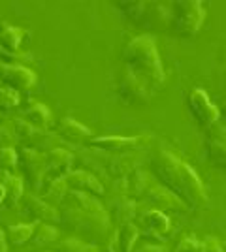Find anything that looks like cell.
Masks as SVG:
<instances>
[{"instance_id": "cell-1", "label": "cell", "mask_w": 226, "mask_h": 252, "mask_svg": "<svg viewBox=\"0 0 226 252\" xmlns=\"http://www.w3.org/2000/svg\"><path fill=\"white\" fill-rule=\"evenodd\" d=\"M61 217V226L81 241L97 247L98 243L109 239L111 219L106 207L85 192L68 190L63 203L57 207Z\"/></svg>"}, {"instance_id": "cell-2", "label": "cell", "mask_w": 226, "mask_h": 252, "mask_svg": "<svg viewBox=\"0 0 226 252\" xmlns=\"http://www.w3.org/2000/svg\"><path fill=\"white\" fill-rule=\"evenodd\" d=\"M151 173L187 207L200 209L207 203V192L202 179L198 177L193 166L170 151H159L151 158Z\"/></svg>"}, {"instance_id": "cell-3", "label": "cell", "mask_w": 226, "mask_h": 252, "mask_svg": "<svg viewBox=\"0 0 226 252\" xmlns=\"http://www.w3.org/2000/svg\"><path fill=\"white\" fill-rule=\"evenodd\" d=\"M123 57L127 61V68H130L136 75H140L145 83L149 85V89L155 93L157 89H161L164 85V70L159 51H157V43L151 36H138L132 38L125 49Z\"/></svg>"}, {"instance_id": "cell-4", "label": "cell", "mask_w": 226, "mask_h": 252, "mask_svg": "<svg viewBox=\"0 0 226 252\" xmlns=\"http://www.w3.org/2000/svg\"><path fill=\"white\" fill-rule=\"evenodd\" d=\"M129 190L136 200H141L145 205H149L151 209L162 211V213L189 209L177 196H173L170 190L164 189L161 183L153 177L151 171L136 169L129 177Z\"/></svg>"}, {"instance_id": "cell-5", "label": "cell", "mask_w": 226, "mask_h": 252, "mask_svg": "<svg viewBox=\"0 0 226 252\" xmlns=\"http://www.w3.org/2000/svg\"><path fill=\"white\" fill-rule=\"evenodd\" d=\"M205 11L198 0H179L173 2L172 29L179 36H194L204 25Z\"/></svg>"}, {"instance_id": "cell-6", "label": "cell", "mask_w": 226, "mask_h": 252, "mask_svg": "<svg viewBox=\"0 0 226 252\" xmlns=\"http://www.w3.org/2000/svg\"><path fill=\"white\" fill-rule=\"evenodd\" d=\"M19 155V160H17V166L21 168L23 177L25 181L32 187L34 192H40L47 179V168H45V157L42 153L34 151V149H27L23 147Z\"/></svg>"}, {"instance_id": "cell-7", "label": "cell", "mask_w": 226, "mask_h": 252, "mask_svg": "<svg viewBox=\"0 0 226 252\" xmlns=\"http://www.w3.org/2000/svg\"><path fill=\"white\" fill-rule=\"evenodd\" d=\"M119 93L125 98V102H129V104H147L153 96L149 85L145 83L140 75L134 74L130 68H125V72L121 74Z\"/></svg>"}, {"instance_id": "cell-8", "label": "cell", "mask_w": 226, "mask_h": 252, "mask_svg": "<svg viewBox=\"0 0 226 252\" xmlns=\"http://www.w3.org/2000/svg\"><path fill=\"white\" fill-rule=\"evenodd\" d=\"M189 107H191V113L194 115V119L204 128H211L221 119L219 107L215 104H211L207 93L202 91V89H193L191 91V94H189Z\"/></svg>"}, {"instance_id": "cell-9", "label": "cell", "mask_w": 226, "mask_h": 252, "mask_svg": "<svg viewBox=\"0 0 226 252\" xmlns=\"http://www.w3.org/2000/svg\"><path fill=\"white\" fill-rule=\"evenodd\" d=\"M0 83L17 91V93H25V91H31L36 85V74L27 66L0 64Z\"/></svg>"}, {"instance_id": "cell-10", "label": "cell", "mask_w": 226, "mask_h": 252, "mask_svg": "<svg viewBox=\"0 0 226 252\" xmlns=\"http://www.w3.org/2000/svg\"><path fill=\"white\" fill-rule=\"evenodd\" d=\"M23 211L27 213V217H31L34 222H45V224H57L61 222V217H59V209L45 203L43 200H40L38 196H32V194H25L23 196Z\"/></svg>"}, {"instance_id": "cell-11", "label": "cell", "mask_w": 226, "mask_h": 252, "mask_svg": "<svg viewBox=\"0 0 226 252\" xmlns=\"http://www.w3.org/2000/svg\"><path fill=\"white\" fill-rule=\"evenodd\" d=\"M13 130H15L17 137L25 143V147L34 149L38 153H42L43 147H49V139H53V137L47 134V130L34 128L25 119H15L13 121ZM49 151H51V147H49Z\"/></svg>"}, {"instance_id": "cell-12", "label": "cell", "mask_w": 226, "mask_h": 252, "mask_svg": "<svg viewBox=\"0 0 226 252\" xmlns=\"http://www.w3.org/2000/svg\"><path fill=\"white\" fill-rule=\"evenodd\" d=\"M147 136H138V137H123V136H102V137H93L89 139V145L98 151H106V153H125L129 149L136 147L140 143H145Z\"/></svg>"}, {"instance_id": "cell-13", "label": "cell", "mask_w": 226, "mask_h": 252, "mask_svg": "<svg viewBox=\"0 0 226 252\" xmlns=\"http://www.w3.org/2000/svg\"><path fill=\"white\" fill-rule=\"evenodd\" d=\"M45 168H47V179H59L66 177L70 173L72 162H74V155L70 151L63 147H55L47 151L45 155Z\"/></svg>"}, {"instance_id": "cell-14", "label": "cell", "mask_w": 226, "mask_h": 252, "mask_svg": "<svg viewBox=\"0 0 226 252\" xmlns=\"http://www.w3.org/2000/svg\"><path fill=\"white\" fill-rule=\"evenodd\" d=\"M65 179H66V185H68V190L85 192V194H91V196H95V198L104 194L102 183H100L93 173H89V171H83V169H72Z\"/></svg>"}, {"instance_id": "cell-15", "label": "cell", "mask_w": 226, "mask_h": 252, "mask_svg": "<svg viewBox=\"0 0 226 252\" xmlns=\"http://www.w3.org/2000/svg\"><path fill=\"white\" fill-rule=\"evenodd\" d=\"M138 164H140V157L136 153H130V151L117 153L115 157L109 160L108 173L115 181L117 179H129L138 169Z\"/></svg>"}, {"instance_id": "cell-16", "label": "cell", "mask_w": 226, "mask_h": 252, "mask_svg": "<svg viewBox=\"0 0 226 252\" xmlns=\"http://www.w3.org/2000/svg\"><path fill=\"white\" fill-rule=\"evenodd\" d=\"M138 217V205L136 201L130 200L129 196H119L111 201V207H109V219L117 224L119 228L130 224V222L136 220Z\"/></svg>"}, {"instance_id": "cell-17", "label": "cell", "mask_w": 226, "mask_h": 252, "mask_svg": "<svg viewBox=\"0 0 226 252\" xmlns=\"http://www.w3.org/2000/svg\"><path fill=\"white\" fill-rule=\"evenodd\" d=\"M205 153L209 162L226 171V128H219L205 141Z\"/></svg>"}, {"instance_id": "cell-18", "label": "cell", "mask_w": 226, "mask_h": 252, "mask_svg": "<svg viewBox=\"0 0 226 252\" xmlns=\"http://www.w3.org/2000/svg\"><path fill=\"white\" fill-rule=\"evenodd\" d=\"M138 220V228L147 233H153V235H166L170 231V219L162 213V211L151 209L147 213H143V217H136Z\"/></svg>"}, {"instance_id": "cell-19", "label": "cell", "mask_w": 226, "mask_h": 252, "mask_svg": "<svg viewBox=\"0 0 226 252\" xmlns=\"http://www.w3.org/2000/svg\"><path fill=\"white\" fill-rule=\"evenodd\" d=\"M57 134L63 137L65 141H70V143H81V141H89L91 139V130L83 126L81 123H77L72 117H65L59 121L57 125Z\"/></svg>"}, {"instance_id": "cell-20", "label": "cell", "mask_w": 226, "mask_h": 252, "mask_svg": "<svg viewBox=\"0 0 226 252\" xmlns=\"http://www.w3.org/2000/svg\"><path fill=\"white\" fill-rule=\"evenodd\" d=\"M66 194H68V185H66L65 177L45 179L38 198L43 200L45 203H49V205H53V207H59L63 203V200H65Z\"/></svg>"}, {"instance_id": "cell-21", "label": "cell", "mask_w": 226, "mask_h": 252, "mask_svg": "<svg viewBox=\"0 0 226 252\" xmlns=\"http://www.w3.org/2000/svg\"><path fill=\"white\" fill-rule=\"evenodd\" d=\"M0 183L6 190V200L4 203L8 205V209H13L21 203L23 196H25V187H23V179L13 175V173H6L0 177Z\"/></svg>"}, {"instance_id": "cell-22", "label": "cell", "mask_w": 226, "mask_h": 252, "mask_svg": "<svg viewBox=\"0 0 226 252\" xmlns=\"http://www.w3.org/2000/svg\"><path fill=\"white\" fill-rule=\"evenodd\" d=\"M23 119L29 125H32L34 128H40V130H49L53 125V117H51V111L47 109V105L38 104V102H34L25 109Z\"/></svg>"}, {"instance_id": "cell-23", "label": "cell", "mask_w": 226, "mask_h": 252, "mask_svg": "<svg viewBox=\"0 0 226 252\" xmlns=\"http://www.w3.org/2000/svg\"><path fill=\"white\" fill-rule=\"evenodd\" d=\"M27 32L11 25H0V47L6 53H19V45H21L23 38Z\"/></svg>"}, {"instance_id": "cell-24", "label": "cell", "mask_w": 226, "mask_h": 252, "mask_svg": "<svg viewBox=\"0 0 226 252\" xmlns=\"http://www.w3.org/2000/svg\"><path fill=\"white\" fill-rule=\"evenodd\" d=\"M59 241V230L53 224H45V222H34V230L31 235V245L32 247H43L49 243Z\"/></svg>"}, {"instance_id": "cell-25", "label": "cell", "mask_w": 226, "mask_h": 252, "mask_svg": "<svg viewBox=\"0 0 226 252\" xmlns=\"http://www.w3.org/2000/svg\"><path fill=\"white\" fill-rule=\"evenodd\" d=\"M140 233H141V230L134 224V222L121 226L119 231H117L119 251L121 252H134V245H136V241L140 239Z\"/></svg>"}, {"instance_id": "cell-26", "label": "cell", "mask_w": 226, "mask_h": 252, "mask_svg": "<svg viewBox=\"0 0 226 252\" xmlns=\"http://www.w3.org/2000/svg\"><path fill=\"white\" fill-rule=\"evenodd\" d=\"M34 230V222L31 224H13V226H8L6 230V241L13 245V247H21L25 243L31 241V235H32Z\"/></svg>"}, {"instance_id": "cell-27", "label": "cell", "mask_w": 226, "mask_h": 252, "mask_svg": "<svg viewBox=\"0 0 226 252\" xmlns=\"http://www.w3.org/2000/svg\"><path fill=\"white\" fill-rule=\"evenodd\" d=\"M53 252H100L98 247L85 243L77 237H66V239H59L55 243Z\"/></svg>"}, {"instance_id": "cell-28", "label": "cell", "mask_w": 226, "mask_h": 252, "mask_svg": "<svg viewBox=\"0 0 226 252\" xmlns=\"http://www.w3.org/2000/svg\"><path fill=\"white\" fill-rule=\"evenodd\" d=\"M119 10L123 11L129 19L132 21H140L141 17L147 11V2H140V0H129V2H117Z\"/></svg>"}, {"instance_id": "cell-29", "label": "cell", "mask_w": 226, "mask_h": 252, "mask_svg": "<svg viewBox=\"0 0 226 252\" xmlns=\"http://www.w3.org/2000/svg\"><path fill=\"white\" fill-rule=\"evenodd\" d=\"M19 155L13 147H0V177L17 168Z\"/></svg>"}, {"instance_id": "cell-30", "label": "cell", "mask_w": 226, "mask_h": 252, "mask_svg": "<svg viewBox=\"0 0 226 252\" xmlns=\"http://www.w3.org/2000/svg\"><path fill=\"white\" fill-rule=\"evenodd\" d=\"M21 104V96L17 91H13L6 85H0V109L8 111V109H13Z\"/></svg>"}, {"instance_id": "cell-31", "label": "cell", "mask_w": 226, "mask_h": 252, "mask_svg": "<svg viewBox=\"0 0 226 252\" xmlns=\"http://www.w3.org/2000/svg\"><path fill=\"white\" fill-rule=\"evenodd\" d=\"M175 252H200V241L194 235H185L183 239L177 243Z\"/></svg>"}, {"instance_id": "cell-32", "label": "cell", "mask_w": 226, "mask_h": 252, "mask_svg": "<svg viewBox=\"0 0 226 252\" xmlns=\"http://www.w3.org/2000/svg\"><path fill=\"white\" fill-rule=\"evenodd\" d=\"M200 252H223V243L213 235H207L200 241Z\"/></svg>"}, {"instance_id": "cell-33", "label": "cell", "mask_w": 226, "mask_h": 252, "mask_svg": "<svg viewBox=\"0 0 226 252\" xmlns=\"http://www.w3.org/2000/svg\"><path fill=\"white\" fill-rule=\"evenodd\" d=\"M134 252H164V249H162V247H157V245H141V247H138Z\"/></svg>"}, {"instance_id": "cell-34", "label": "cell", "mask_w": 226, "mask_h": 252, "mask_svg": "<svg viewBox=\"0 0 226 252\" xmlns=\"http://www.w3.org/2000/svg\"><path fill=\"white\" fill-rule=\"evenodd\" d=\"M0 252H8V241H6V235L2 230H0Z\"/></svg>"}, {"instance_id": "cell-35", "label": "cell", "mask_w": 226, "mask_h": 252, "mask_svg": "<svg viewBox=\"0 0 226 252\" xmlns=\"http://www.w3.org/2000/svg\"><path fill=\"white\" fill-rule=\"evenodd\" d=\"M219 113H221V117H225L226 119V98L223 100V105H221V109H219Z\"/></svg>"}, {"instance_id": "cell-36", "label": "cell", "mask_w": 226, "mask_h": 252, "mask_svg": "<svg viewBox=\"0 0 226 252\" xmlns=\"http://www.w3.org/2000/svg\"><path fill=\"white\" fill-rule=\"evenodd\" d=\"M4 200H6V190H4L2 183H0V203H4Z\"/></svg>"}, {"instance_id": "cell-37", "label": "cell", "mask_w": 226, "mask_h": 252, "mask_svg": "<svg viewBox=\"0 0 226 252\" xmlns=\"http://www.w3.org/2000/svg\"><path fill=\"white\" fill-rule=\"evenodd\" d=\"M108 252H113V249H111V247H109V251Z\"/></svg>"}, {"instance_id": "cell-38", "label": "cell", "mask_w": 226, "mask_h": 252, "mask_svg": "<svg viewBox=\"0 0 226 252\" xmlns=\"http://www.w3.org/2000/svg\"><path fill=\"white\" fill-rule=\"evenodd\" d=\"M0 51H2V47H0Z\"/></svg>"}]
</instances>
